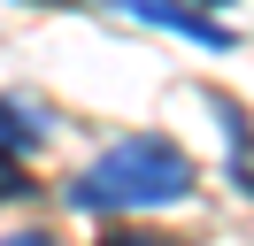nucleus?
I'll return each instance as SVG.
<instances>
[{
  "label": "nucleus",
  "instance_id": "obj_6",
  "mask_svg": "<svg viewBox=\"0 0 254 246\" xmlns=\"http://www.w3.org/2000/svg\"><path fill=\"white\" fill-rule=\"evenodd\" d=\"M0 246H54L47 231H23V239H0Z\"/></svg>",
  "mask_w": 254,
  "mask_h": 246
},
{
  "label": "nucleus",
  "instance_id": "obj_2",
  "mask_svg": "<svg viewBox=\"0 0 254 246\" xmlns=\"http://www.w3.org/2000/svg\"><path fill=\"white\" fill-rule=\"evenodd\" d=\"M116 8H124V15H139V23H162V31H177V39L208 46V54H231V31H223L216 15L185 8V0H116Z\"/></svg>",
  "mask_w": 254,
  "mask_h": 246
},
{
  "label": "nucleus",
  "instance_id": "obj_4",
  "mask_svg": "<svg viewBox=\"0 0 254 246\" xmlns=\"http://www.w3.org/2000/svg\"><path fill=\"white\" fill-rule=\"evenodd\" d=\"M31 192V177H23V162L16 154H0V200H23Z\"/></svg>",
  "mask_w": 254,
  "mask_h": 246
},
{
  "label": "nucleus",
  "instance_id": "obj_3",
  "mask_svg": "<svg viewBox=\"0 0 254 246\" xmlns=\"http://www.w3.org/2000/svg\"><path fill=\"white\" fill-rule=\"evenodd\" d=\"M23 146H39V116L16 108V100H0V154H23Z\"/></svg>",
  "mask_w": 254,
  "mask_h": 246
},
{
  "label": "nucleus",
  "instance_id": "obj_7",
  "mask_svg": "<svg viewBox=\"0 0 254 246\" xmlns=\"http://www.w3.org/2000/svg\"><path fill=\"white\" fill-rule=\"evenodd\" d=\"M216 8H223V0H216Z\"/></svg>",
  "mask_w": 254,
  "mask_h": 246
},
{
  "label": "nucleus",
  "instance_id": "obj_5",
  "mask_svg": "<svg viewBox=\"0 0 254 246\" xmlns=\"http://www.w3.org/2000/svg\"><path fill=\"white\" fill-rule=\"evenodd\" d=\"M100 246H185V239H154V231H100Z\"/></svg>",
  "mask_w": 254,
  "mask_h": 246
},
{
  "label": "nucleus",
  "instance_id": "obj_1",
  "mask_svg": "<svg viewBox=\"0 0 254 246\" xmlns=\"http://www.w3.org/2000/svg\"><path fill=\"white\" fill-rule=\"evenodd\" d=\"M69 208L77 215H139V208H177L192 200V154L162 131H139V138H116L93 169L69 177Z\"/></svg>",
  "mask_w": 254,
  "mask_h": 246
}]
</instances>
